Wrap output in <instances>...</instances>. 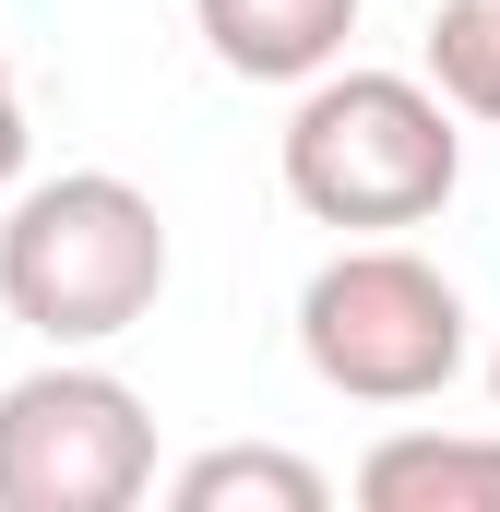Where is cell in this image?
I'll return each mask as SVG.
<instances>
[{
  "label": "cell",
  "mask_w": 500,
  "mask_h": 512,
  "mask_svg": "<svg viewBox=\"0 0 500 512\" xmlns=\"http://www.w3.org/2000/svg\"><path fill=\"white\" fill-rule=\"evenodd\" d=\"M167 298V215L120 167H60L0 215V310L48 346H120Z\"/></svg>",
  "instance_id": "2"
},
{
  "label": "cell",
  "mask_w": 500,
  "mask_h": 512,
  "mask_svg": "<svg viewBox=\"0 0 500 512\" xmlns=\"http://www.w3.org/2000/svg\"><path fill=\"white\" fill-rule=\"evenodd\" d=\"M429 84L453 120L500 131V0H441L429 12Z\"/></svg>",
  "instance_id": "8"
},
{
  "label": "cell",
  "mask_w": 500,
  "mask_h": 512,
  "mask_svg": "<svg viewBox=\"0 0 500 512\" xmlns=\"http://www.w3.org/2000/svg\"><path fill=\"white\" fill-rule=\"evenodd\" d=\"M24 143H36V131H24V96H12V60H0V191L24 179Z\"/></svg>",
  "instance_id": "9"
},
{
  "label": "cell",
  "mask_w": 500,
  "mask_h": 512,
  "mask_svg": "<svg viewBox=\"0 0 500 512\" xmlns=\"http://www.w3.org/2000/svg\"><path fill=\"white\" fill-rule=\"evenodd\" d=\"M155 489V405L60 346L0 393V512H131Z\"/></svg>",
  "instance_id": "4"
},
{
  "label": "cell",
  "mask_w": 500,
  "mask_h": 512,
  "mask_svg": "<svg viewBox=\"0 0 500 512\" xmlns=\"http://www.w3.org/2000/svg\"><path fill=\"white\" fill-rule=\"evenodd\" d=\"M489 405H500V358H489Z\"/></svg>",
  "instance_id": "10"
},
{
  "label": "cell",
  "mask_w": 500,
  "mask_h": 512,
  "mask_svg": "<svg viewBox=\"0 0 500 512\" xmlns=\"http://www.w3.org/2000/svg\"><path fill=\"white\" fill-rule=\"evenodd\" d=\"M274 179L310 227L393 239L453 203L465 131L441 108V84H417V72H310L286 108V143H274Z\"/></svg>",
  "instance_id": "1"
},
{
  "label": "cell",
  "mask_w": 500,
  "mask_h": 512,
  "mask_svg": "<svg viewBox=\"0 0 500 512\" xmlns=\"http://www.w3.org/2000/svg\"><path fill=\"white\" fill-rule=\"evenodd\" d=\"M358 501H370V512H500V429H489V441L393 429L370 465H358Z\"/></svg>",
  "instance_id": "6"
},
{
  "label": "cell",
  "mask_w": 500,
  "mask_h": 512,
  "mask_svg": "<svg viewBox=\"0 0 500 512\" xmlns=\"http://www.w3.org/2000/svg\"><path fill=\"white\" fill-rule=\"evenodd\" d=\"M191 24H203L215 72H239V84H310V72L346 60L358 0H191Z\"/></svg>",
  "instance_id": "5"
},
{
  "label": "cell",
  "mask_w": 500,
  "mask_h": 512,
  "mask_svg": "<svg viewBox=\"0 0 500 512\" xmlns=\"http://www.w3.org/2000/svg\"><path fill=\"white\" fill-rule=\"evenodd\" d=\"M298 358L346 405H429L465 382V298L405 239H346L298 286Z\"/></svg>",
  "instance_id": "3"
},
{
  "label": "cell",
  "mask_w": 500,
  "mask_h": 512,
  "mask_svg": "<svg viewBox=\"0 0 500 512\" xmlns=\"http://www.w3.org/2000/svg\"><path fill=\"white\" fill-rule=\"evenodd\" d=\"M167 501L179 512H322L334 477L310 453H274V441H215V453H191L167 477Z\"/></svg>",
  "instance_id": "7"
}]
</instances>
